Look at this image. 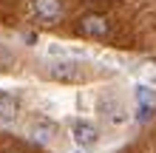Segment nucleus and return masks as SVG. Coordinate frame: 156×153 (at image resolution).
<instances>
[{"label": "nucleus", "mask_w": 156, "mask_h": 153, "mask_svg": "<svg viewBox=\"0 0 156 153\" xmlns=\"http://www.w3.org/2000/svg\"><path fill=\"white\" fill-rule=\"evenodd\" d=\"M82 62L80 60H57L48 65V77L51 79H60V82H80L82 79Z\"/></svg>", "instance_id": "nucleus-1"}, {"label": "nucleus", "mask_w": 156, "mask_h": 153, "mask_svg": "<svg viewBox=\"0 0 156 153\" xmlns=\"http://www.w3.org/2000/svg\"><path fill=\"white\" fill-rule=\"evenodd\" d=\"M80 31L85 37H108L111 34V23L102 14H82L80 17Z\"/></svg>", "instance_id": "nucleus-2"}, {"label": "nucleus", "mask_w": 156, "mask_h": 153, "mask_svg": "<svg viewBox=\"0 0 156 153\" xmlns=\"http://www.w3.org/2000/svg\"><path fill=\"white\" fill-rule=\"evenodd\" d=\"M31 9H34V17L40 23H57L62 17V3L60 0H34Z\"/></svg>", "instance_id": "nucleus-3"}, {"label": "nucleus", "mask_w": 156, "mask_h": 153, "mask_svg": "<svg viewBox=\"0 0 156 153\" xmlns=\"http://www.w3.org/2000/svg\"><path fill=\"white\" fill-rule=\"evenodd\" d=\"M71 136H74V142L82 150H85V148H94L97 142H99V130L91 122H77L74 128H71Z\"/></svg>", "instance_id": "nucleus-4"}, {"label": "nucleus", "mask_w": 156, "mask_h": 153, "mask_svg": "<svg viewBox=\"0 0 156 153\" xmlns=\"http://www.w3.org/2000/svg\"><path fill=\"white\" fill-rule=\"evenodd\" d=\"M54 133H57V125H54L51 119H45V116H37V119H34V139L37 142L48 145V142L54 139Z\"/></svg>", "instance_id": "nucleus-5"}, {"label": "nucleus", "mask_w": 156, "mask_h": 153, "mask_svg": "<svg viewBox=\"0 0 156 153\" xmlns=\"http://www.w3.org/2000/svg\"><path fill=\"white\" fill-rule=\"evenodd\" d=\"M17 111H20V102H17L12 94L0 91V119H3V122H14Z\"/></svg>", "instance_id": "nucleus-6"}, {"label": "nucleus", "mask_w": 156, "mask_h": 153, "mask_svg": "<svg viewBox=\"0 0 156 153\" xmlns=\"http://www.w3.org/2000/svg\"><path fill=\"white\" fill-rule=\"evenodd\" d=\"M136 99H139V105H151V108H153L156 91H153V88H148V85H136Z\"/></svg>", "instance_id": "nucleus-7"}]
</instances>
